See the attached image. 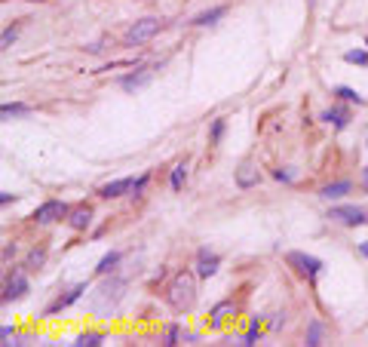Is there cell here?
Instances as JSON below:
<instances>
[{
	"label": "cell",
	"instance_id": "cell-21",
	"mask_svg": "<svg viewBox=\"0 0 368 347\" xmlns=\"http://www.w3.org/2000/svg\"><path fill=\"white\" fill-rule=\"evenodd\" d=\"M0 114L3 117H25V114H31V108H25V105H3Z\"/></svg>",
	"mask_w": 368,
	"mask_h": 347
},
{
	"label": "cell",
	"instance_id": "cell-2",
	"mask_svg": "<svg viewBox=\"0 0 368 347\" xmlns=\"http://www.w3.org/2000/svg\"><path fill=\"white\" fill-rule=\"evenodd\" d=\"M160 28H163L160 19H141V22H136V25L129 28V31H126V46H141V44H147L154 34H160Z\"/></svg>",
	"mask_w": 368,
	"mask_h": 347
},
{
	"label": "cell",
	"instance_id": "cell-32",
	"mask_svg": "<svg viewBox=\"0 0 368 347\" xmlns=\"http://www.w3.org/2000/svg\"><path fill=\"white\" fill-rule=\"evenodd\" d=\"M362 185H365V190H368V169L362 172Z\"/></svg>",
	"mask_w": 368,
	"mask_h": 347
},
{
	"label": "cell",
	"instance_id": "cell-20",
	"mask_svg": "<svg viewBox=\"0 0 368 347\" xmlns=\"http://www.w3.org/2000/svg\"><path fill=\"white\" fill-rule=\"evenodd\" d=\"M184 181H187V166H184V163H178V166L172 169V188H175V190H181V188H184Z\"/></svg>",
	"mask_w": 368,
	"mask_h": 347
},
{
	"label": "cell",
	"instance_id": "cell-12",
	"mask_svg": "<svg viewBox=\"0 0 368 347\" xmlns=\"http://www.w3.org/2000/svg\"><path fill=\"white\" fill-rule=\"evenodd\" d=\"M83 292H86V283H80V286H74L68 295H62L59 301H53V304H49V308H46V314H55V310H62V308H68V304H74V301L80 299Z\"/></svg>",
	"mask_w": 368,
	"mask_h": 347
},
{
	"label": "cell",
	"instance_id": "cell-30",
	"mask_svg": "<svg viewBox=\"0 0 368 347\" xmlns=\"http://www.w3.org/2000/svg\"><path fill=\"white\" fill-rule=\"evenodd\" d=\"M12 200H16V197H12V194H6V190L0 194V203H3V206H6V203H12Z\"/></svg>",
	"mask_w": 368,
	"mask_h": 347
},
{
	"label": "cell",
	"instance_id": "cell-17",
	"mask_svg": "<svg viewBox=\"0 0 368 347\" xmlns=\"http://www.w3.org/2000/svg\"><path fill=\"white\" fill-rule=\"evenodd\" d=\"M322 120H325V123H335V130H344L347 120H350V114L341 111V108H331V111H325V114H322Z\"/></svg>",
	"mask_w": 368,
	"mask_h": 347
},
{
	"label": "cell",
	"instance_id": "cell-28",
	"mask_svg": "<svg viewBox=\"0 0 368 347\" xmlns=\"http://www.w3.org/2000/svg\"><path fill=\"white\" fill-rule=\"evenodd\" d=\"M12 40H16V28H10V31H3V49L10 46Z\"/></svg>",
	"mask_w": 368,
	"mask_h": 347
},
{
	"label": "cell",
	"instance_id": "cell-24",
	"mask_svg": "<svg viewBox=\"0 0 368 347\" xmlns=\"http://www.w3.org/2000/svg\"><path fill=\"white\" fill-rule=\"evenodd\" d=\"M344 59H347V62H353V65H365V62H368V49H365V53H362V49H350V53H347Z\"/></svg>",
	"mask_w": 368,
	"mask_h": 347
},
{
	"label": "cell",
	"instance_id": "cell-3",
	"mask_svg": "<svg viewBox=\"0 0 368 347\" xmlns=\"http://www.w3.org/2000/svg\"><path fill=\"white\" fill-rule=\"evenodd\" d=\"M123 289H126V280H120V277L108 280L95 295V310H108V304H111V308H117V301L123 299Z\"/></svg>",
	"mask_w": 368,
	"mask_h": 347
},
{
	"label": "cell",
	"instance_id": "cell-23",
	"mask_svg": "<svg viewBox=\"0 0 368 347\" xmlns=\"http://www.w3.org/2000/svg\"><path fill=\"white\" fill-rule=\"evenodd\" d=\"M320 338H322V326H320V323H310V332H307V344H310V347L322 344Z\"/></svg>",
	"mask_w": 368,
	"mask_h": 347
},
{
	"label": "cell",
	"instance_id": "cell-27",
	"mask_svg": "<svg viewBox=\"0 0 368 347\" xmlns=\"http://www.w3.org/2000/svg\"><path fill=\"white\" fill-rule=\"evenodd\" d=\"M178 335H181V332H178V326H172V329H169V335H166V344H169V347H172V344H178Z\"/></svg>",
	"mask_w": 368,
	"mask_h": 347
},
{
	"label": "cell",
	"instance_id": "cell-9",
	"mask_svg": "<svg viewBox=\"0 0 368 347\" xmlns=\"http://www.w3.org/2000/svg\"><path fill=\"white\" fill-rule=\"evenodd\" d=\"M25 292H28V280L22 277V274H12V277L6 280V289H3V301H16V299H22Z\"/></svg>",
	"mask_w": 368,
	"mask_h": 347
},
{
	"label": "cell",
	"instance_id": "cell-18",
	"mask_svg": "<svg viewBox=\"0 0 368 347\" xmlns=\"http://www.w3.org/2000/svg\"><path fill=\"white\" fill-rule=\"evenodd\" d=\"M104 341V335H102V332H83V335H77V347H98V344H102Z\"/></svg>",
	"mask_w": 368,
	"mask_h": 347
},
{
	"label": "cell",
	"instance_id": "cell-10",
	"mask_svg": "<svg viewBox=\"0 0 368 347\" xmlns=\"http://www.w3.org/2000/svg\"><path fill=\"white\" fill-rule=\"evenodd\" d=\"M89 222H92V209L83 203V206H77V209H71V215H68V224L74 231H86L89 228Z\"/></svg>",
	"mask_w": 368,
	"mask_h": 347
},
{
	"label": "cell",
	"instance_id": "cell-13",
	"mask_svg": "<svg viewBox=\"0 0 368 347\" xmlns=\"http://www.w3.org/2000/svg\"><path fill=\"white\" fill-rule=\"evenodd\" d=\"M151 77H154V71H151V68H145L141 74H129V77H123V89H129V93H132V89L145 87V83L151 80Z\"/></svg>",
	"mask_w": 368,
	"mask_h": 347
},
{
	"label": "cell",
	"instance_id": "cell-22",
	"mask_svg": "<svg viewBox=\"0 0 368 347\" xmlns=\"http://www.w3.org/2000/svg\"><path fill=\"white\" fill-rule=\"evenodd\" d=\"M338 96H341L344 102H356V105H365V98L359 96L356 89H350V87H341V89H338Z\"/></svg>",
	"mask_w": 368,
	"mask_h": 347
},
{
	"label": "cell",
	"instance_id": "cell-16",
	"mask_svg": "<svg viewBox=\"0 0 368 347\" xmlns=\"http://www.w3.org/2000/svg\"><path fill=\"white\" fill-rule=\"evenodd\" d=\"M117 265H120V252H108L102 261H98L95 271L102 274V277H108V274H114V271H117Z\"/></svg>",
	"mask_w": 368,
	"mask_h": 347
},
{
	"label": "cell",
	"instance_id": "cell-7",
	"mask_svg": "<svg viewBox=\"0 0 368 347\" xmlns=\"http://www.w3.org/2000/svg\"><path fill=\"white\" fill-rule=\"evenodd\" d=\"M218 265H221V258H218L215 252L200 249V255H196V277H203V280L215 277V274H218Z\"/></svg>",
	"mask_w": 368,
	"mask_h": 347
},
{
	"label": "cell",
	"instance_id": "cell-29",
	"mask_svg": "<svg viewBox=\"0 0 368 347\" xmlns=\"http://www.w3.org/2000/svg\"><path fill=\"white\" fill-rule=\"evenodd\" d=\"M0 335H3V344H12V341H10V338H12V335H16V332H12V329H10V326H3V332H0Z\"/></svg>",
	"mask_w": 368,
	"mask_h": 347
},
{
	"label": "cell",
	"instance_id": "cell-8",
	"mask_svg": "<svg viewBox=\"0 0 368 347\" xmlns=\"http://www.w3.org/2000/svg\"><path fill=\"white\" fill-rule=\"evenodd\" d=\"M132 188H136V179H117V181H108V185H102L98 197H104V200H114V197L129 194Z\"/></svg>",
	"mask_w": 368,
	"mask_h": 347
},
{
	"label": "cell",
	"instance_id": "cell-31",
	"mask_svg": "<svg viewBox=\"0 0 368 347\" xmlns=\"http://www.w3.org/2000/svg\"><path fill=\"white\" fill-rule=\"evenodd\" d=\"M359 252H362L365 258H368V240H365V243H359Z\"/></svg>",
	"mask_w": 368,
	"mask_h": 347
},
{
	"label": "cell",
	"instance_id": "cell-33",
	"mask_svg": "<svg viewBox=\"0 0 368 347\" xmlns=\"http://www.w3.org/2000/svg\"><path fill=\"white\" fill-rule=\"evenodd\" d=\"M365 46H368V40H365Z\"/></svg>",
	"mask_w": 368,
	"mask_h": 347
},
{
	"label": "cell",
	"instance_id": "cell-19",
	"mask_svg": "<svg viewBox=\"0 0 368 347\" xmlns=\"http://www.w3.org/2000/svg\"><path fill=\"white\" fill-rule=\"evenodd\" d=\"M44 261H46V249H31V252H28L25 267H28V271H40V267H44Z\"/></svg>",
	"mask_w": 368,
	"mask_h": 347
},
{
	"label": "cell",
	"instance_id": "cell-25",
	"mask_svg": "<svg viewBox=\"0 0 368 347\" xmlns=\"http://www.w3.org/2000/svg\"><path fill=\"white\" fill-rule=\"evenodd\" d=\"M221 136H224V120H215V123H212V145H218Z\"/></svg>",
	"mask_w": 368,
	"mask_h": 347
},
{
	"label": "cell",
	"instance_id": "cell-5",
	"mask_svg": "<svg viewBox=\"0 0 368 347\" xmlns=\"http://www.w3.org/2000/svg\"><path fill=\"white\" fill-rule=\"evenodd\" d=\"M68 215H71L68 203L49 200V203H44V206H37V212H34V222H37V224H53V222H62V218H68Z\"/></svg>",
	"mask_w": 368,
	"mask_h": 347
},
{
	"label": "cell",
	"instance_id": "cell-15",
	"mask_svg": "<svg viewBox=\"0 0 368 347\" xmlns=\"http://www.w3.org/2000/svg\"><path fill=\"white\" fill-rule=\"evenodd\" d=\"M344 194H350V181H335V185H325L320 190V197H325V200H338Z\"/></svg>",
	"mask_w": 368,
	"mask_h": 347
},
{
	"label": "cell",
	"instance_id": "cell-26",
	"mask_svg": "<svg viewBox=\"0 0 368 347\" xmlns=\"http://www.w3.org/2000/svg\"><path fill=\"white\" fill-rule=\"evenodd\" d=\"M258 338H261V332H258V320H255V323H252V332L243 338V344H246V347H252V344H258Z\"/></svg>",
	"mask_w": 368,
	"mask_h": 347
},
{
	"label": "cell",
	"instance_id": "cell-1",
	"mask_svg": "<svg viewBox=\"0 0 368 347\" xmlns=\"http://www.w3.org/2000/svg\"><path fill=\"white\" fill-rule=\"evenodd\" d=\"M194 301H196V280H194V274H190V271L175 274L172 286H169V304L184 314V310L194 308Z\"/></svg>",
	"mask_w": 368,
	"mask_h": 347
},
{
	"label": "cell",
	"instance_id": "cell-6",
	"mask_svg": "<svg viewBox=\"0 0 368 347\" xmlns=\"http://www.w3.org/2000/svg\"><path fill=\"white\" fill-rule=\"evenodd\" d=\"M331 222H341L347 228H359V224H368V212L359 206H335L329 212Z\"/></svg>",
	"mask_w": 368,
	"mask_h": 347
},
{
	"label": "cell",
	"instance_id": "cell-4",
	"mask_svg": "<svg viewBox=\"0 0 368 347\" xmlns=\"http://www.w3.org/2000/svg\"><path fill=\"white\" fill-rule=\"evenodd\" d=\"M288 265H292L295 271H298L304 280H310V283L320 277V271H322V261L313 258V255H307V252H292V255H288Z\"/></svg>",
	"mask_w": 368,
	"mask_h": 347
},
{
	"label": "cell",
	"instance_id": "cell-14",
	"mask_svg": "<svg viewBox=\"0 0 368 347\" xmlns=\"http://www.w3.org/2000/svg\"><path fill=\"white\" fill-rule=\"evenodd\" d=\"M224 12H228V10H224V6H215V10H209V12H200V16H196V19H194V22H190V25H196V28H206V25H215V22H218V19H221V16H224Z\"/></svg>",
	"mask_w": 368,
	"mask_h": 347
},
{
	"label": "cell",
	"instance_id": "cell-11",
	"mask_svg": "<svg viewBox=\"0 0 368 347\" xmlns=\"http://www.w3.org/2000/svg\"><path fill=\"white\" fill-rule=\"evenodd\" d=\"M237 185L243 190H249L258 185V169H255V163H243V166L237 169Z\"/></svg>",
	"mask_w": 368,
	"mask_h": 347
}]
</instances>
